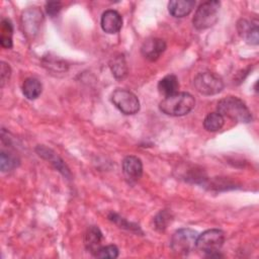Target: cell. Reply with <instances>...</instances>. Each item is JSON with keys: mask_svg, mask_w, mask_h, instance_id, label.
<instances>
[{"mask_svg": "<svg viewBox=\"0 0 259 259\" xmlns=\"http://www.w3.org/2000/svg\"><path fill=\"white\" fill-rule=\"evenodd\" d=\"M217 109L224 118L227 117L234 121L244 123L252 121V113L248 106L242 99L236 96H227L221 99Z\"/></svg>", "mask_w": 259, "mask_h": 259, "instance_id": "obj_1", "label": "cell"}, {"mask_svg": "<svg viewBox=\"0 0 259 259\" xmlns=\"http://www.w3.org/2000/svg\"><path fill=\"white\" fill-rule=\"evenodd\" d=\"M195 105L194 97L187 92H177L165 97L159 104L160 110L170 116H182L189 113Z\"/></svg>", "mask_w": 259, "mask_h": 259, "instance_id": "obj_2", "label": "cell"}, {"mask_svg": "<svg viewBox=\"0 0 259 259\" xmlns=\"http://www.w3.org/2000/svg\"><path fill=\"white\" fill-rule=\"evenodd\" d=\"M221 3L215 0L203 2L196 9L192 23L196 29H206L214 25L219 19Z\"/></svg>", "mask_w": 259, "mask_h": 259, "instance_id": "obj_3", "label": "cell"}, {"mask_svg": "<svg viewBox=\"0 0 259 259\" xmlns=\"http://www.w3.org/2000/svg\"><path fill=\"white\" fill-rule=\"evenodd\" d=\"M224 242L225 233L219 229H210L197 236L196 247L200 251L212 256L214 253L219 252Z\"/></svg>", "mask_w": 259, "mask_h": 259, "instance_id": "obj_4", "label": "cell"}, {"mask_svg": "<svg viewBox=\"0 0 259 259\" xmlns=\"http://www.w3.org/2000/svg\"><path fill=\"white\" fill-rule=\"evenodd\" d=\"M195 89L203 95H214L224 89L223 79L211 72L199 73L193 80Z\"/></svg>", "mask_w": 259, "mask_h": 259, "instance_id": "obj_5", "label": "cell"}, {"mask_svg": "<svg viewBox=\"0 0 259 259\" xmlns=\"http://www.w3.org/2000/svg\"><path fill=\"white\" fill-rule=\"evenodd\" d=\"M198 234L191 229L184 228L176 231L171 239V248L174 252L182 255L188 254L196 247Z\"/></svg>", "mask_w": 259, "mask_h": 259, "instance_id": "obj_6", "label": "cell"}, {"mask_svg": "<svg viewBox=\"0 0 259 259\" xmlns=\"http://www.w3.org/2000/svg\"><path fill=\"white\" fill-rule=\"evenodd\" d=\"M114 106L124 114H135L140 109L139 98L131 91L117 88L111 94Z\"/></svg>", "mask_w": 259, "mask_h": 259, "instance_id": "obj_7", "label": "cell"}, {"mask_svg": "<svg viewBox=\"0 0 259 259\" xmlns=\"http://www.w3.org/2000/svg\"><path fill=\"white\" fill-rule=\"evenodd\" d=\"M42 19V13L38 7H29L23 12L21 17L23 31H25L26 34L34 35L38 31Z\"/></svg>", "mask_w": 259, "mask_h": 259, "instance_id": "obj_8", "label": "cell"}, {"mask_svg": "<svg viewBox=\"0 0 259 259\" xmlns=\"http://www.w3.org/2000/svg\"><path fill=\"white\" fill-rule=\"evenodd\" d=\"M166 50V42L159 37H152L144 41L141 48L142 55L149 61H156Z\"/></svg>", "mask_w": 259, "mask_h": 259, "instance_id": "obj_9", "label": "cell"}, {"mask_svg": "<svg viewBox=\"0 0 259 259\" xmlns=\"http://www.w3.org/2000/svg\"><path fill=\"white\" fill-rule=\"evenodd\" d=\"M122 171L125 178L132 182L138 181L143 175V163L136 156H127L122 161Z\"/></svg>", "mask_w": 259, "mask_h": 259, "instance_id": "obj_10", "label": "cell"}, {"mask_svg": "<svg viewBox=\"0 0 259 259\" xmlns=\"http://www.w3.org/2000/svg\"><path fill=\"white\" fill-rule=\"evenodd\" d=\"M100 25L103 31L107 33H116L122 26V17L115 10H106L101 16Z\"/></svg>", "mask_w": 259, "mask_h": 259, "instance_id": "obj_11", "label": "cell"}, {"mask_svg": "<svg viewBox=\"0 0 259 259\" xmlns=\"http://www.w3.org/2000/svg\"><path fill=\"white\" fill-rule=\"evenodd\" d=\"M238 31L242 37L246 39V41L250 45H258L259 42V30L257 22L253 23L252 21H248L242 19L238 22Z\"/></svg>", "mask_w": 259, "mask_h": 259, "instance_id": "obj_12", "label": "cell"}, {"mask_svg": "<svg viewBox=\"0 0 259 259\" xmlns=\"http://www.w3.org/2000/svg\"><path fill=\"white\" fill-rule=\"evenodd\" d=\"M195 6L193 0H173L168 3L169 13L174 17H184L188 15Z\"/></svg>", "mask_w": 259, "mask_h": 259, "instance_id": "obj_13", "label": "cell"}, {"mask_svg": "<svg viewBox=\"0 0 259 259\" xmlns=\"http://www.w3.org/2000/svg\"><path fill=\"white\" fill-rule=\"evenodd\" d=\"M102 239H103L102 233L100 232V230L97 227L92 226V227L88 228V230L86 231L85 236H84V243H85L87 250H89L91 253L95 254L97 252V250L101 247Z\"/></svg>", "mask_w": 259, "mask_h": 259, "instance_id": "obj_14", "label": "cell"}, {"mask_svg": "<svg viewBox=\"0 0 259 259\" xmlns=\"http://www.w3.org/2000/svg\"><path fill=\"white\" fill-rule=\"evenodd\" d=\"M36 152L38 153L39 156H41L46 160L50 161L56 167L57 170H59L61 173H63V175L68 176V177L70 176V171L64 164L63 160L60 157H58L56 155V153H54L52 150H50L44 146H38L36 148Z\"/></svg>", "mask_w": 259, "mask_h": 259, "instance_id": "obj_15", "label": "cell"}, {"mask_svg": "<svg viewBox=\"0 0 259 259\" xmlns=\"http://www.w3.org/2000/svg\"><path fill=\"white\" fill-rule=\"evenodd\" d=\"M178 88H179L178 78L173 74L165 76L158 83V90L160 94L164 95L165 97L177 93Z\"/></svg>", "mask_w": 259, "mask_h": 259, "instance_id": "obj_16", "label": "cell"}, {"mask_svg": "<svg viewBox=\"0 0 259 259\" xmlns=\"http://www.w3.org/2000/svg\"><path fill=\"white\" fill-rule=\"evenodd\" d=\"M42 90L41 83L36 78L30 77L24 80L22 84V93L23 95L30 100L37 98Z\"/></svg>", "mask_w": 259, "mask_h": 259, "instance_id": "obj_17", "label": "cell"}, {"mask_svg": "<svg viewBox=\"0 0 259 259\" xmlns=\"http://www.w3.org/2000/svg\"><path fill=\"white\" fill-rule=\"evenodd\" d=\"M110 70L116 79H123L127 74V67L122 55L114 56L109 63Z\"/></svg>", "mask_w": 259, "mask_h": 259, "instance_id": "obj_18", "label": "cell"}, {"mask_svg": "<svg viewBox=\"0 0 259 259\" xmlns=\"http://www.w3.org/2000/svg\"><path fill=\"white\" fill-rule=\"evenodd\" d=\"M225 123L224 117L219 112H210L208 113L204 120H203V126L207 132H217L223 127Z\"/></svg>", "mask_w": 259, "mask_h": 259, "instance_id": "obj_19", "label": "cell"}, {"mask_svg": "<svg viewBox=\"0 0 259 259\" xmlns=\"http://www.w3.org/2000/svg\"><path fill=\"white\" fill-rule=\"evenodd\" d=\"M12 24L9 19H3L1 22V36L0 44L5 49L12 48Z\"/></svg>", "mask_w": 259, "mask_h": 259, "instance_id": "obj_20", "label": "cell"}, {"mask_svg": "<svg viewBox=\"0 0 259 259\" xmlns=\"http://www.w3.org/2000/svg\"><path fill=\"white\" fill-rule=\"evenodd\" d=\"M19 161L18 159L10 154V153H6V152H1L0 155V168L3 172H7V171H11L12 169H14L15 167H17Z\"/></svg>", "mask_w": 259, "mask_h": 259, "instance_id": "obj_21", "label": "cell"}, {"mask_svg": "<svg viewBox=\"0 0 259 259\" xmlns=\"http://www.w3.org/2000/svg\"><path fill=\"white\" fill-rule=\"evenodd\" d=\"M97 258H105V259H114L118 256V249L114 245L101 246L97 252L94 254Z\"/></svg>", "mask_w": 259, "mask_h": 259, "instance_id": "obj_22", "label": "cell"}, {"mask_svg": "<svg viewBox=\"0 0 259 259\" xmlns=\"http://www.w3.org/2000/svg\"><path fill=\"white\" fill-rule=\"evenodd\" d=\"M169 222H170V214L167 211H161L155 218L156 228L160 229L161 231H163L167 228V225Z\"/></svg>", "mask_w": 259, "mask_h": 259, "instance_id": "obj_23", "label": "cell"}, {"mask_svg": "<svg viewBox=\"0 0 259 259\" xmlns=\"http://www.w3.org/2000/svg\"><path fill=\"white\" fill-rule=\"evenodd\" d=\"M62 8V3L59 1H50L46 4V11L51 16H56Z\"/></svg>", "mask_w": 259, "mask_h": 259, "instance_id": "obj_24", "label": "cell"}, {"mask_svg": "<svg viewBox=\"0 0 259 259\" xmlns=\"http://www.w3.org/2000/svg\"><path fill=\"white\" fill-rule=\"evenodd\" d=\"M0 78H1V85L4 86V84L9 80L11 75V70L8 64L2 62L1 63V70H0Z\"/></svg>", "mask_w": 259, "mask_h": 259, "instance_id": "obj_25", "label": "cell"}]
</instances>
